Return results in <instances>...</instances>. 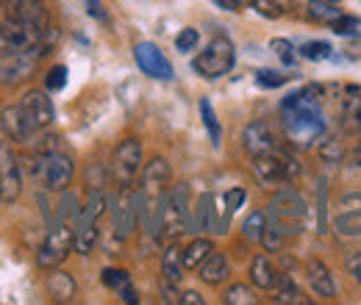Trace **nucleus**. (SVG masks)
<instances>
[{
    "label": "nucleus",
    "mask_w": 361,
    "mask_h": 305,
    "mask_svg": "<svg viewBox=\"0 0 361 305\" xmlns=\"http://www.w3.org/2000/svg\"><path fill=\"white\" fill-rule=\"evenodd\" d=\"M322 100L325 89L309 84V87L292 92L281 103V117H283V131L295 147H312L317 139L325 136V117H322Z\"/></svg>",
    "instance_id": "obj_1"
},
{
    "label": "nucleus",
    "mask_w": 361,
    "mask_h": 305,
    "mask_svg": "<svg viewBox=\"0 0 361 305\" xmlns=\"http://www.w3.org/2000/svg\"><path fill=\"white\" fill-rule=\"evenodd\" d=\"M78 211H81L78 200H75L73 194H64V197H61V206H59V214H56V222L50 225L45 242H42L39 250H37V266H39V269L61 266L64 259L73 253Z\"/></svg>",
    "instance_id": "obj_2"
},
{
    "label": "nucleus",
    "mask_w": 361,
    "mask_h": 305,
    "mask_svg": "<svg viewBox=\"0 0 361 305\" xmlns=\"http://www.w3.org/2000/svg\"><path fill=\"white\" fill-rule=\"evenodd\" d=\"M173 183V170L167 164V158L153 156L145 167H142V183H139V222L145 225V230H156L161 203L170 192Z\"/></svg>",
    "instance_id": "obj_3"
},
{
    "label": "nucleus",
    "mask_w": 361,
    "mask_h": 305,
    "mask_svg": "<svg viewBox=\"0 0 361 305\" xmlns=\"http://www.w3.org/2000/svg\"><path fill=\"white\" fill-rule=\"evenodd\" d=\"M186 228H189V186L176 183V186H170V192H167V197L161 203L153 239L161 242V244L178 242L180 236L186 233Z\"/></svg>",
    "instance_id": "obj_4"
},
{
    "label": "nucleus",
    "mask_w": 361,
    "mask_h": 305,
    "mask_svg": "<svg viewBox=\"0 0 361 305\" xmlns=\"http://www.w3.org/2000/svg\"><path fill=\"white\" fill-rule=\"evenodd\" d=\"M34 175L47 192H64L73 183L75 164L64 150L47 144L45 150H39L37 158H34Z\"/></svg>",
    "instance_id": "obj_5"
},
{
    "label": "nucleus",
    "mask_w": 361,
    "mask_h": 305,
    "mask_svg": "<svg viewBox=\"0 0 361 305\" xmlns=\"http://www.w3.org/2000/svg\"><path fill=\"white\" fill-rule=\"evenodd\" d=\"M106 211V194L103 189H90L81 211H78V222H75V244L73 250L78 256H90L100 239V217Z\"/></svg>",
    "instance_id": "obj_6"
},
{
    "label": "nucleus",
    "mask_w": 361,
    "mask_h": 305,
    "mask_svg": "<svg viewBox=\"0 0 361 305\" xmlns=\"http://www.w3.org/2000/svg\"><path fill=\"white\" fill-rule=\"evenodd\" d=\"M50 25H37L31 20L6 14L0 20V56L17 53V50H31V47H45V34ZM47 50V47H45Z\"/></svg>",
    "instance_id": "obj_7"
},
{
    "label": "nucleus",
    "mask_w": 361,
    "mask_h": 305,
    "mask_svg": "<svg viewBox=\"0 0 361 305\" xmlns=\"http://www.w3.org/2000/svg\"><path fill=\"white\" fill-rule=\"evenodd\" d=\"M306 200L295 192V189H281L270 200V211H267V222L275 225L283 236H295L303 230L306 225Z\"/></svg>",
    "instance_id": "obj_8"
},
{
    "label": "nucleus",
    "mask_w": 361,
    "mask_h": 305,
    "mask_svg": "<svg viewBox=\"0 0 361 305\" xmlns=\"http://www.w3.org/2000/svg\"><path fill=\"white\" fill-rule=\"evenodd\" d=\"M233 64H236V47H233V42L228 39L226 34H217L212 42L195 56L192 70L200 78L217 81V78H223V75H228L233 70Z\"/></svg>",
    "instance_id": "obj_9"
},
{
    "label": "nucleus",
    "mask_w": 361,
    "mask_h": 305,
    "mask_svg": "<svg viewBox=\"0 0 361 305\" xmlns=\"http://www.w3.org/2000/svg\"><path fill=\"white\" fill-rule=\"evenodd\" d=\"M300 175V164L292 153L275 147L272 153L256 156L253 158V178L262 186H286Z\"/></svg>",
    "instance_id": "obj_10"
},
{
    "label": "nucleus",
    "mask_w": 361,
    "mask_h": 305,
    "mask_svg": "<svg viewBox=\"0 0 361 305\" xmlns=\"http://www.w3.org/2000/svg\"><path fill=\"white\" fill-rule=\"evenodd\" d=\"M145 167V150H142V142L128 136L123 139L117 147H114V156H111V178L117 186H131L136 178L142 175Z\"/></svg>",
    "instance_id": "obj_11"
},
{
    "label": "nucleus",
    "mask_w": 361,
    "mask_h": 305,
    "mask_svg": "<svg viewBox=\"0 0 361 305\" xmlns=\"http://www.w3.org/2000/svg\"><path fill=\"white\" fill-rule=\"evenodd\" d=\"M45 53L47 50L39 44V47H31V50H17V53L0 56V84L3 87H17V84L28 81L37 73Z\"/></svg>",
    "instance_id": "obj_12"
},
{
    "label": "nucleus",
    "mask_w": 361,
    "mask_h": 305,
    "mask_svg": "<svg viewBox=\"0 0 361 305\" xmlns=\"http://www.w3.org/2000/svg\"><path fill=\"white\" fill-rule=\"evenodd\" d=\"M111 217H114V236L123 242L134 233L139 222V189L131 186H117V197L111 203Z\"/></svg>",
    "instance_id": "obj_13"
},
{
    "label": "nucleus",
    "mask_w": 361,
    "mask_h": 305,
    "mask_svg": "<svg viewBox=\"0 0 361 305\" xmlns=\"http://www.w3.org/2000/svg\"><path fill=\"white\" fill-rule=\"evenodd\" d=\"M180 253H183V247L170 242L164 247V256H161V280H159V286H161L164 303H178L180 297V280H183V272H186Z\"/></svg>",
    "instance_id": "obj_14"
},
{
    "label": "nucleus",
    "mask_w": 361,
    "mask_h": 305,
    "mask_svg": "<svg viewBox=\"0 0 361 305\" xmlns=\"http://www.w3.org/2000/svg\"><path fill=\"white\" fill-rule=\"evenodd\" d=\"M20 111H23V117L28 120V125H31V131L34 133L47 131V128L53 125V120H56L53 100L47 97V92H42V89H31V92H25L23 100H20Z\"/></svg>",
    "instance_id": "obj_15"
},
{
    "label": "nucleus",
    "mask_w": 361,
    "mask_h": 305,
    "mask_svg": "<svg viewBox=\"0 0 361 305\" xmlns=\"http://www.w3.org/2000/svg\"><path fill=\"white\" fill-rule=\"evenodd\" d=\"M23 194V173L11 139H0V197L14 203Z\"/></svg>",
    "instance_id": "obj_16"
},
{
    "label": "nucleus",
    "mask_w": 361,
    "mask_h": 305,
    "mask_svg": "<svg viewBox=\"0 0 361 305\" xmlns=\"http://www.w3.org/2000/svg\"><path fill=\"white\" fill-rule=\"evenodd\" d=\"M334 230L342 239H359L361 236V192H345L339 197Z\"/></svg>",
    "instance_id": "obj_17"
},
{
    "label": "nucleus",
    "mask_w": 361,
    "mask_h": 305,
    "mask_svg": "<svg viewBox=\"0 0 361 305\" xmlns=\"http://www.w3.org/2000/svg\"><path fill=\"white\" fill-rule=\"evenodd\" d=\"M134 58L136 64H139V70L145 75H150V78H159V81H173L176 78V70L167 61V56L159 50V44L139 42L134 47Z\"/></svg>",
    "instance_id": "obj_18"
},
{
    "label": "nucleus",
    "mask_w": 361,
    "mask_h": 305,
    "mask_svg": "<svg viewBox=\"0 0 361 305\" xmlns=\"http://www.w3.org/2000/svg\"><path fill=\"white\" fill-rule=\"evenodd\" d=\"M242 147H245V153H247L250 158H256V156L272 153V150L278 147V142H275V133H272V128L267 123L253 120V123H247L245 131H242Z\"/></svg>",
    "instance_id": "obj_19"
},
{
    "label": "nucleus",
    "mask_w": 361,
    "mask_h": 305,
    "mask_svg": "<svg viewBox=\"0 0 361 305\" xmlns=\"http://www.w3.org/2000/svg\"><path fill=\"white\" fill-rule=\"evenodd\" d=\"M0 128L6 133V139H11V142H20V144H25V142H31L37 133L31 131V125H28V120L23 117V111H20V103H14V106H6L3 111H0Z\"/></svg>",
    "instance_id": "obj_20"
},
{
    "label": "nucleus",
    "mask_w": 361,
    "mask_h": 305,
    "mask_svg": "<svg viewBox=\"0 0 361 305\" xmlns=\"http://www.w3.org/2000/svg\"><path fill=\"white\" fill-rule=\"evenodd\" d=\"M306 278H309V286H312V292L317 297H322V300H334L336 297V283H334V275H331L328 263L312 259L306 263Z\"/></svg>",
    "instance_id": "obj_21"
},
{
    "label": "nucleus",
    "mask_w": 361,
    "mask_h": 305,
    "mask_svg": "<svg viewBox=\"0 0 361 305\" xmlns=\"http://www.w3.org/2000/svg\"><path fill=\"white\" fill-rule=\"evenodd\" d=\"M6 14L31 20V23H37V25H50L45 0H6Z\"/></svg>",
    "instance_id": "obj_22"
},
{
    "label": "nucleus",
    "mask_w": 361,
    "mask_h": 305,
    "mask_svg": "<svg viewBox=\"0 0 361 305\" xmlns=\"http://www.w3.org/2000/svg\"><path fill=\"white\" fill-rule=\"evenodd\" d=\"M50 275H47V292H50V297L56 300V303H70L73 297H75V292H78V286H75V280H73V275H67V272H61L59 266H53V269H47Z\"/></svg>",
    "instance_id": "obj_23"
},
{
    "label": "nucleus",
    "mask_w": 361,
    "mask_h": 305,
    "mask_svg": "<svg viewBox=\"0 0 361 305\" xmlns=\"http://www.w3.org/2000/svg\"><path fill=\"white\" fill-rule=\"evenodd\" d=\"M197 272H200V280L203 283H209V286H220V283H226L228 278H231V263L223 253H212L206 261L197 266Z\"/></svg>",
    "instance_id": "obj_24"
},
{
    "label": "nucleus",
    "mask_w": 361,
    "mask_h": 305,
    "mask_svg": "<svg viewBox=\"0 0 361 305\" xmlns=\"http://www.w3.org/2000/svg\"><path fill=\"white\" fill-rule=\"evenodd\" d=\"M339 108H342V120H345L350 128H361V87L342 89Z\"/></svg>",
    "instance_id": "obj_25"
},
{
    "label": "nucleus",
    "mask_w": 361,
    "mask_h": 305,
    "mask_svg": "<svg viewBox=\"0 0 361 305\" xmlns=\"http://www.w3.org/2000/svg\"><path fill=\"white\" fill-rule=\"evenodd\" d=\"M212 253H214L212 239H203V236L192 239V242L183 247V253H180V259H183V269H197L200 263L212 256Z\"/></svg>",
    "instance_id": "obj_26"
},
{
    "label": "nucleus",
    "mask_w": 361,
    "mask_h": 305,
    "mask_svg": "<svg viewBox=\"0 0 361 305\" xmlns=\"http://www.w3.org/2000/svg\"><path fill=\"white\" fill-rule=\"evenodd\" d=\"M270 292L275 294V303H283V305L303 303V292L298 289V283H295L292 275H286V272H278V275H275V286H272Z\"/></svg>",
    "instance_id": "obj_27"
},
{
    "label": "nucleus",
    "mask_w": 361,
    "mask_h": 305,
    "mask_svg": "<svg viewBox=\"0 0 361 305\" xmlns=\"http://www.w3.org/2000/svg\"><path fill=\"white\" fill-rule=\"evenodd\" d=\"M275 266L270 263L267 256H256L253 261H250V283L256 286V289H262V292H270L272 286H275Z\"/></svg>",
    "instance_id": "obj_28"
},
{
    "label": "nucleus",
    "mask_w": 361,
    "mask_h": 305,
    "mask_svg": "<svg viewBox=\"0 0 361 305\" xmlns=\"http://www.w3.org/2000/svg\"><path fill=\"white\" fill-rule=\"evenodd\" d=\"M306 14H309V20H314V23L331 25L342 11H339L336 3H331V0H306Z\"/></svg>",
    "instance_id": "obj_29"
},
{
    "label": "nucleus",
    "mask_w": 361,
    "mask_h": 305,
    "mask_svg": "<svg viewBox=\"0 0 361 305\" xmlns=\"http://www.w3.org/2000/svg\"><path fill=\"white\" fill-rule=\"evenodd\" d=\"M245 189H231V192H226L223 194V214H220V230L217 233H228V225H231V219H233V214L239 211V206L245 203Z\"/></svg>",
    "instance_id": "obj_30"
},
{
    "label": "nucleus",
    "mask_w": 361,
    "mask_h": 305,
    "mask_svg": "<svg viewBox=\"0 0 361 305\" xmlns=\"http://www.w3.org/2000/svg\"><path fill=\"white\" fill-rule=\"evenodd\" d=\"M264 230H267V214L264 211H253V214H247L245 222H242V236L247 242H259L262 244Z\"/></svg>",
    "instance_id": "obj_31"
},
{
    "label": "nucleus",
    "mask_w": 361,
    "mask_h": 305,
    "mask_svg": "<svg viewBox=\"0 0 361 305\" xmlns=\"http://www.w3.org/2000/svg\"><path fill=\"white\" fill-rule=\"evenodd\" d=\"M223 303L226 305H256V294L247 283H233L228 286L226 294H223Z\"/></svg>",
    "instance_id": "obj_32"
},
{
    "label": "nucleus",
    "mask_w": 361,
    "mask_h": 305,
    "mask_svg": "<svg viewBox=\"0 0 361 305\" xmlns=\"http://www.w3.org/2000/svg\"><path fill=\"white\" fill-rule=\"evenodd\" d=\"M200 117H203V125H206V131H209V139H212V144L217 147L220 144V139H223V128H220V123H217V114H214V108H212V103L203 97L200 100Z\"/></svg>",
    "instance_id": "obj_33"
},
{
    "label": "nucleus",
    "mask_w": 361,
    "mask_h": 305,
    "mask_svg": "<svg viewBox=\"0 0 361 305\" xmlns=\"http://www.w3.org/2000/svg\"><path fill=\"white\" fill-rule=\"evenodd\" d=\"M331 31L339 34V37H361V17L339 14V17L331 23Z\"/></svg>",
    "instance_id": "obj_34"
},
{
    "label": "nucleus",
    "mask_w": 361,
    "mask_h": 305,
    "mask_svg": "<svg viewBox=\"0 0 361 305\" xmlns=\"http://www.w3.org/2000/svg\"><path fill=\"white\" fill-rule=\"evenodd\" d=\"M342 156H345V150H342L339 139H334V136H322L319 158H322V161H328V164H339V161H342Z\"/></svg>",
    "instance_id": "obj_35"
},
{
    "label": "nucleus",
    "mask_w": 361,
    "mask_h": 305,
    "mask_svg": "<svg viewBox=\"0 0 361 305\" xmlns=\"http://www.w3.org/2000/svg\"><path fill=\"white\" fill-rule=\"evenodd\" d=\"M298 53H300L306 61H325V58H331L334 47L328 42H306V44H300Z\"/></svg>",
    "instance_id": "obj_36"
},
{
    "label": "nucleus",
    "mask_w": 361,
    "mask_h": 305,
    "mask_svg": "<svg viewBox=\"0 0 361 305\" xmlns=\"http://www.w3.org/2000/svg\"><path fill=\"white\" fill-rule=\"evenodd\" d=\"M100 280H103V286H109V289L120 292L123 286H128V283H131V275H128L126 269H114V266H109V269H103Z\"/></svg>",
    "instance_id": "obj_37"
},
{
    "label": "nucleus",
    "mask_w": 361,
    "mask_h": 305,
    "mask_svg": "<svg viewBox=\"0 0 361 305\" xmlns=\"http://www.w3.org/2000/svg\"><path fill=\"white\" fill-rule=\"evenodd\" d=\"M286 81H289V75L275 73V70H259V73H256V84L264 89H278V87H283Z\"/></svg>",
    "instance_id": "obj_38"
},
{
    "label": "nucleus",
    "mask_w": 361,
    "mask_h": 305,
    "mask_svg": "<svg viewBox=\"0 0 361 305\" xmlns=\"http://www.w3.org/2000/svg\"><path fill=\"white\" fill-rule=\"evenodd\" d=\"M45 87L50 89V92H59V89L67 87V67H64V64H56V67L47 70Z\"/></svg>",
    "instance_id": "obj_39"
},
{
    "label": "nucleus",
    "mask_w": 361,
    "mask_h": 305,
    "mask_svg": "<svg viewBox=\"0 0 361 305\" xmlns=\"http://www.w3.org/2000/svg\"><path fill=\"white\" fill-rule=\"evenodd\" d=\"M262 244H264V250L267 253H278L281 247H283V233L267 222V230H264V236H262Z\"/></svg>",
    "instance_id": "obj_40"
},
{
    "label": "nucleus",
    "mask_w": 361,
    "mask_h": 305,
    "mask_svg": "<svg viewBox=\"0 0 361 305\" xmlns=\"http://www.w3.org/2000/svg\"><path fill=\"white\" fill-rule=\"evenodd\" d=\"M197 39H200V34L195 28H183L178 37H176V47H178L180 53H189V50H195Z\"/></svg>",
    "instance_id": "obj_41"
},
{
    "label": "nucleus",
    "mask_w": 361,
    "mask_h": 305,
    "mask_svg": "<svg viewBox=\"0 0 361 305\" xmlns=\"http://www.w3.org/2000/svg\"><path fill=\"white\" fill-rule=\"evenodd\" d=\"M250 6L262 14V17H267V20H278L283 11L275 6V0H250Z\"/></svg>",
    "instance_id": "obj_42"
},
{
    "label": "nucleus",
    "mask_w": 361,
    "mask_h": 305,
    "mask_svg": "<svg viewBox=\"0 0 361 305\" xmlns=\"http://www.w3.org/2000/svg\"><path fill=\"white\" fill-rule=\"evenodd\" d=\"M270 47L281 56V61H283V64H295V56H292V53H295V47H292V42H286V39H272Z\"/></svg>",
    "instance_id": "obj_43"
},
{
    "label": "nucleus",
    "mask_w": 361,
    "mask_h": 305,
    "mask_svg": "<svg viewBox=\"0 0 361 305\" xmlns=\"http://www.w3.org/2000/svg\"><path fill=\"white\" fill-rule=\"evenodd\" d=\"M345 263H348V272L353 275V280L361 286V250H353V253L345 259Z\"/></svg>",
    "instance_id": "obj_44"
},
{
    "label": "nucleus",
    "mask_w": 361,
    "mask_h": 305,
    "mask_svg": "<svg viewBox=\"0 0 361 305\" xmlns=\"http://www.w3.org/2000/svg\"><path fill=\"white\" fill-rule=\"evenodd\" d=\"M178 303L180 305H206V300L200 297V292H180V297H178Z\"/></svg>",
    "instance_id": "obj_45"
},
{
    "label": "nucleus",
    "mask_w": 361,
    "mask_h": 305,
    "mask_svg": "<svg viewBox=\"0 0 361 305\" xmlns=\"http://www.w3.org/2000/svg\"><path fill=\"white\" fill-rule=\"evenodd\" d=\"M120 300H123V303H128V305H136V303H139V294H136V289L131 286V283L120 289Z\"/></svg>",
    "instance_id": "obj_46"
},
{
    "label": "nucleus",
    "mask_w": 361,
    "mask_h": 305,
    "mask_svg": "<svg viewBox=\"0 0 361 305\" xmlns=\"http://www.w3.org/2000/svg\"><path fill=\"white\" fill-rule=\"evenodd\" d=\"M275 6L281 11H292V8H306V0H275Z\"/></svg>",
    "instance_id": "obj_47"
},
{
    "label": "nucleus",
    "mask_w": 361,
    "mask_h": 305,
    "mask_svg": "<svg viewBox=\"0 0 361 305\" xmlns=\"http://www.w3.org/2000/svg\"><path fill=\"white\" fill-rule=\"evenodd\" d=\"M220 8H226V11H239L242 6H245V0H214Z\"/></svg>",
    "instance_id": "obj_48"
},
{
    "label": "nucleus",
    "mask_w": 361,
    "mask_h": 305,
    "mask_svg": "<svg viewBox=\"0 0 361 305\" xmlns=\"http://www.w3.org/2000/svg\"><path fill=\"white\" fill-rule=\"evenodd\" d=\"M90 3V14L92 17H103V11H100V0H87Z\"/></svg>",
    "instance_id": "obj_49"
},
{
    "label": "nucleus",
    "mask_w": 361,
    "mask_h": 305,
    "mask_svg": "<svg viewBox=\"0 0 361 305\" xmlns=\"http://www.w3.org/2000/svg\"><path fill=\"white\" fill-rule=\"evenodd\" d=\"M353 158L359 161V167H361V136H359V144H356V153H353Z\"/></svg>",
    "instance_id": "obj_50"
},
{
    "label": "nucleus",
    "mask_w": 361,
    "mask_h": 305,
    "mask_svg": "<svg viewBox=\"0 0 361 305\" xmlns=\"http://www.w3.org/2000/svg\"><path fill=\"white\" fill-rule=\"evenodd\" d=\"M331 3H339V0H331Z\"/></svg>",
    "instance_id": "obj_51"
},
{
    "label": "nucleus",
    "mask_w": 361,
    "mask_h": 305,
    "mask_svg": "<svg viewBox=\"0 0 361 305\" xmlns=\"http://www.w3.org/2000/svg\"><path fill=\"white\" fill-rule=\"evenodd\" d=\"M0 3H3V0H0Z\"/></svg>",
    "instance_id": "obj_52"
},
{
    "label": "nucleus",
    "mask_w": 361,
    "mask_h": 305,
    "mask_svg": "<svg viewBox=\"0 0 361 305\" xmlns=\"http://www.w3.org/2000/svg\"><path fill=\"white\" fill-rule=\"evenodd\" d=\"M0 200H3V197H0Z\"/></svg>",
    "instance_id": "obj_53"
}]
</instances>
